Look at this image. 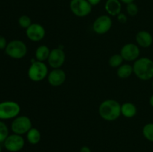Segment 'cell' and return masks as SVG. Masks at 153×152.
I'll list each match as a JSON object with an SVG mask.
<instances>
[{
    "label": "cell",
    "mask_w": 153,
    "mask_h": 152,
    "mask_svg": "<svg viewBox=\"0 0 153 152\" xmlns=\"http://www.w3.org/2000/svg\"><path fill=\"white\" fill-rule=\"evenodd\" d=\"M32 128V123L29 117L26 116H18L12 122L10 128L13 134L22 135L27 134Z\"/></svg>",
    "instance_id": "8992f818"
},
{
    "label": "cell",
    "mask_w": 153,
    "mask_h": 152,
    "mask_svg": "<svg viewBox=\"0 0 153 152\" xmlns=\"http://www.w3.org/2000/svg\"><path fill=\"white\" fill-rule=\"evenodd\" d=\"M102 0H88V2L91 4L92 6H96L100 3Z\"/></svg>",
    "instance_id": "4316f807"
},
{
    "label": "cell",
    "mask_w": 153,
    "mask_h": 152,
    "mask_svg": "<svg viewBox=\"0 0 153 152\" xmlns=\"http://www.w3.org/2000/svg\"><path fill=\"white\" fill-rule=\"evenodd\" d=\"M26 134L27 140L31 145H37L41 139V134L37 128H31Z\"/></svg>",
    "instance_id": "d6986e66"
},
{
    "label": "cell",
    "mask_w": 153,
    "mask_h": 152,
    "mask_svg": "<svg viewBox=\"0 0 153 152\" xmlns=\"http://www.w3.org/2000/svg\"><path fill=\"white\" fill-rule=\"evenodd\" d=\"M9 136V130L4 122L0 120V144L4 142Z\"/></svg>",
    "instance_id": "7402d4cb"
},
{
    "label": "cell",
    "mask_w": 153,
    "mask_h": 152,
    "mask_svg": "<svg viewBox=\"0 0 153 152\" xmlns=\"http://www.w3.org/2000/svg\"><path fill=\"white\" fill-rule=\"evenodd\" d=\"M120 1L122 3H124V4H130V3L134 2V0H120Z\"/></svg>",
    "instance_id": "f1b7e54d"
},
{
    "label": "cell",
    "mask_w": 153,
    "mask_h": 152,
    "mask_svg": "<svg viewBox=\"0 0 153 152\" xmlns=\"http://www.w3.org/2000/svg\"><path fill=\"white\" fill-rule=\"evenodd\" d=\"M120 0H107L105 4V9L108 14L112 16H117L121 13L122 4Z\"/></svg>",
    "instance_id": "9a60e30c"
},
{
    "label": "cell",
    "mask_w": 153,
    "mask_h": 152,
    "mask_svg": "<svg viewBox=\"0 0 153 152\" xmlns=\"http://www.w3.org/2000/svg\"><path fill=\"white\" fill-rule=\"evenodd\" d=\"M7 45V43L5 37L0 35V49H5Z\"/></svg>",
    "instance_id": "d4e9b609"
},
{
    "label": "cell",
    "mask_w": 153,
    "mask_h": 152,
    "mask_svg": "<svg viewBox=\"0 0 153 152\" xmlns=\"http://www.w3.org/2000/svg\"><path fill=\"white\" fill-rule=\"evenodd\" d=\"M113 22L108 15H102L97 17L93 23V30L97 34H104L111 28Z\"/></svg>",
    "instance_id": "9c48e42d"
},
{
    "label": "cell",
    "mask_w": 153,
    "mask_h": 152,
    "mask_svg": "<svg viewBox=\"0 0 153 152\" xmlns=\"http://www.w3.org/2000/svg\"><path fill=\"white\" fill-rule=\"evenodd\" d=\"M134 72H133V66L129 64H122L120 66L118 67L117 70V75L120 78H128L131 76V75Z\"/></svg>",
    "instance_id": "ac0fdd59"
},
{
    "label": "cell",
    "mask_w": 153,
    "mask_h": 152,
    "mask_svg": "<svg viewBox=\"0 0 153 152\" xmlns=\"http://www.w3.org/2000/svg\"><path fill=\"white\" fill-rule=\"evenodd\" d=\"M149 104H150L151 107H153V95H151L150 98H149Z\"/></svg>",
    "instance_id": "f546056e"
},
{
    "label": "cell",
    "mask_w": 153,
    "mask_h": 152,
    "mask_svg": "<svg viewBox=\"0 0 153 152\" xmlns=\"http://www.w3.org/2000/svg\"><path fill=\"white\" fill-rule=\"evenodd\" d=\"M126 11L131 16H135L138 13V7L134 2L126 4Z\"/></svg>",
    "instance_id": "cb8c5ba5"
},
{
    "label": "cell",
    "mask_w": 153,
    "mask_h": 152,
    "mask_svg": "<svg viewBox=\"0 0 153 152\" xmlns=\"http://www.w3.org/2000/svg\"><path fill=\"white\" fill-rule=\"evenodd\" d=\"M120 54L125 61H136L140 56V49L134 43H127L121 48Z\"/></svg>",
    "instance_id": "8fae6325"
},
{
    "label": "cell",
    "mask_w": 153,
    "mask_h": 152,
    "mask_svg": "<svg viewBox=\"0 0 153 152\" xmlns=\"http://www.w3.org/2000/svg\"><path fill=\"white\" fill-rule=\"evenodd\" d=\"M143 135L148 141L153 142V123H147L143 128Z\"/></svg>",
    "instance_id": "44dd1931"
},
{
    "label": "cell",
    "mask_w": 153,
    "mask_h": 152,
    "mask_svg": "<svg viewBox=\"0 0 153 152\" xmlns=\"http://www.w3.org/2000/svg\"><path fill=\"white\" fill-rule=\"evenodd\" d=\"M152 89H153V80H152Z\"/></svg>",
    "instance_id": "1f68e13d"
},
{
    "label": "cell",
    "mask_w": 153,
    "mask_h": 152,
    "mask_svg": "<svg viewBox=\"0 0 153 152\" xmlns=\"http://www.w3.org/2000/svg\"><path fill=\"white\" fill-rule=\"evenodd\" d=\"M65 52L61 48H56L51 50L48 58V63L52 69H60L65 62Z\"/></svg>",
    "instance_id": "30bf717a"
},
{
    "label": "cell",
    "mask_w": 153,
    "mask_h": 152,
    "mask_svg": "<svg viewBox=\"0 0 153 152\" xmlns=\"http://www.w3.org/2000/svg\"><path fill=\"white\" fill-rule=\"evenodd\" d=\"M99 114L105 121L117 120L121 115L120 104L114 99L105 100L99 107Z\"/></svg>",
    "instance_id": "6da1fadb"
},
{
    "label": "cell",
    "mask_w": 153,
    "mask_h": 152,
    "mask_svg": "<svg viewBox=\"0 0 153 152\" xmlns=\"http://www.w3.org/2000/svg\"><path fill=\"white\" fill-rule=\"evenodd\" d=\"M3 143L7 151L10 152H18L23 148L25 140L22 135L13 134L9 135Z\"/></svg>",
    "instance_id": "ba28073f"
},
{
    "label": "cell",
    "mask_w": 153,
    "mask_h": 152,
    "mask_svg": "<svg viewBox=\"0 0 153 152\" xmlns=\"http://www.w3.org/2000/svg\"><path fill=\"white\" fill-rule=\"evenodd\" d=\"M93 6L88 0H71L70 8L72 13L78 17H85L92 11Z\"/></svg>",
    "instance_id": "52a82bcc"
},
{
    "label": "cell",
    "mask_w": 153,
    "mask_h": 152,
    "mask_svg": "<svg viewBox=\"0 0 153 152\" xmlns=\"http://www.w3.org/2000/svg\"><path fill=\"white\" fill-rule=\"evenodd\" d=\"M67 75L65 72L61 69H53L48 74V82L53 86H59L65 82Z\"/></svg>",
    "instance_id": "4fadbf2b"
},
{
    "label": "cell",
    "mask_w": 153,
    "mask_h": 152,
    "mask_svg": "<svg viewBox=\"0 0 153 152\" xmlns=\"http://www.w3.org/2000/svg\"><path fill=\"white\" fill-rule=\"evenodd\" d=\"M121 114L126 118H133L137 114V107L131 102H126L121 105Z\"/></svg>",
    "instance_id": "2e32d148"
},
{
    "label": "cell",
    "mask_w": 153,
    "mask_h": 152,
    "mask_svg": "<svg viewBox=\"0 0 153 152\" xmlns=\"http://www.w3.org/2000/svg\"><path fill=\"white\" fill-rule=\"evenodd\" d=\"M20 106L13 101L0 102V120L14 119L20 113Z\"/></svg>",
    "instance_id": "277c9868"
},
{
    "label": "cell",
    "mask_w": 153,
    "mask_h": 152,
    "mask_svg": "<svg viewBox=\"0 0 153 152\" xmlns=\"http://www.w3.org/2000/svg\"><path fill=\"white\" fill-rule=\"evenodd\" d=\"M117 20L119 21L120 22H121V23H125V22H126L127 17L124 13H120L119 15L117 16Z\"/></svg>",
    "instance_id": "484cf974"
},
{
    "label": "cell",
    "mask_w": 153,
    "mask_h": 152,
    "mask_svg": "<svg viewBox=\"0 0 153 152\" xmlns=\"http://www.w3.org/2000/svg\"><path fill=\"white\" fill-rule=\"evenodd\" d=\"M51 50L45 45H42V46H39L35 51V58L37 61H43L48 60L50 54Z\"/></svg>",
    "instance_id": "e0dca14e"
},
{
    "label": "cell",
    "mask_w": 153,
    "mask_h": 152,
    "mask_svg": "<svg viewBox=\"0 0 153 152\" xmlns=\"http://www.w3.org/2000/svg\"><path fill=\"white\" fill-rule=\"evenodd\" d=\"M27 37L33 42H39L43 40L46 34L44 27L38 23H32L25 31Z\"/></svg>",
    "instance_id": "7c38bea8"
},
{
    "label": "cell",
    "mask_w": 153,
    "mask_h": 152,
    "mask_svg": "<svg viewBox=\"0 0 153 152\" xmlns=\"http://www.w3.org/2000/svg\"><path fill=\"white\" fill-rule=\"evenodd\" d=\"M5 54L13 59H22L27 54V46L24 42L19 40H11L7 43Z\"/></svg>",
    "instance_id": "3957f363"
},
{
    "label": "cell",
    "mask_w": 153,
    "mask_h": 152,
    "mask_svg": "<svg viewBox=\"0 0 153 152\" xmlns=\"http://www.w3.org/2000/svg\"><path fill=\"white\" fill-rule=\"evenodd\" d=\"M80 152H91V150L88 146H82L80 149Z\"/></svg>",
    "instance_id": "83f0119b"
},
{
    "label": "cell",
    "mask_w": 153,
    "mask_h": 152,
    "mask_svg": "<svg viewBox=\"0 0 153 152\" xmlns=\"http://www.w3.org/2000/svg\"><path fill=\"white\" fill-rule=\"evenodd\" d=\"M0 152H1V145H0Z\"/></svg>",
    "instance_id": "4dcf8cb0"
},
{
    "label": "cell",
    "mask_w": 153,
    "mask_h": 152,
    "mask_svg": "<svg viewBox=\"0 0 153 152\" xmlns=\"http://www.w3.org/2000/svg\"><path fill=\"white\" fill-rule=\"evenodd\" d=\"M133 72L134 75L142 80L153 78V61L149 58H140L134 63Z\"/></svg>",
    "instance_id": "7a4b0ae2"
},
{
    "label": "cell",
    "mask_w": 153,
    "mask_h": 152,
    "mask_svg": "<svg viewBox=\"0 0 153 152\" xmlns=\"http://www.w3.org/2000/svg\"><path fill=\"white\" fill-rule=\"evenodd\" d=\"M136 42L139 46L142 48H149L153 43L152 34L146 31H140L136 34Z\"/></svg>",
    "instance_id": "5bb4252c"
},
{
    "label": "cell",
    "mask_w": 153,
    "mask_h": 152,
    "mask_svg": "<svg viewBox=\"0 0 153 152\" xmlns=\"http://www.w3.org/2000/svg\"><path fill=\"white\" fill-rule=\"evenodd\" d=\"M123 58L121 56L120 54H115L113 55L110 58H109L108 63L110 66L113 67V68H117L122 65L123 62Z\"/></svg>",
    "instance_id": "ffe728a7"
},
{
    "label": "cell",
    "mask_w": 153,
    "mask_h": 152,
    "mask_svg": "<svg viewBox=\"0 0 153 152\" xmlns=\"http://www.w3.org/2000/svg\"><path fill=\"white\" fill-rule=\"evenodd\" d=\"M28 76L32 81H41L48 76L47 66L42 61H34L28 68Z\"/></svg>",
    "instance_id": "5b68a950"
},
{
    "label": "cell",
    "mask_w": 153,
    "mask_h": 152,
    "mask_svg": "<svg viewBox=\"0 0 153 152\" xmlns=\"http://www.w3.org/2000/svg\"><path fill=\"white\" fill-rule=\"evenodd\" d=\"M18 23H19V26L22 28H28L30 25H31V19L27 15H22L18 19Z\"/></svg>",
    "instance_id": "603a6c76"
}]
</instances>
